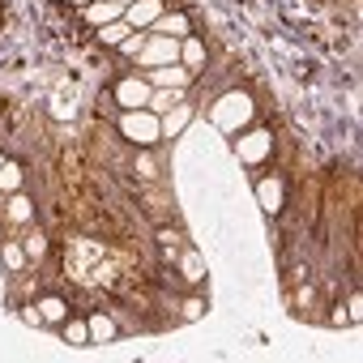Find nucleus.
<instances>
[{
  "mask_svg": "<svg viewBox=\"0 0 363 363\" xmlns=\"http://www.w3.org/2000/svg\"><path fill=\"white\" fill-rule=\"evenodd\" d=\"M73 5H82V9H86V5H94V0H73Z\"/></svg>",
  "mask_w": 363,
  "mask_h": 363,
  "instance_id": "obj_28",
  "label": "nucleus"
},
{
  "mask_svg": "<svg viewBox=\"0 0 363 363\" xmlns=\"http://www.w3.org/2000/svg\"><path fill=\"white\" fill-rule=\"evenodd\" d=\"M22 261H26V248H18V244H5V265H9V269H22Z\"/></svg>",
  "mask_w": 363,
  "mask_h": 363,
  "instance_id": "obj_22",
  "label": "nucleus"
},
{
  "mask_svg": "<svg viewBox=\"0 0 363 363\" xmlns=\"http://www.w3.org/2000/svg\"><path fill=\"white\" fill-rule=\"evenodd\" d=\"M22 316H26V325H43V316H39V308H26Z\"/></svg>",
  "mask_w": 363,
  "mask_h": 363,
  "instance_id": "obj_27",
  "label": "nucleus"
},
{
  "mask_svg": "<svg viewBox=\"0 0 363 363\" xmlns=\"http://www.w3.org/2000/svg\"><path fill=\"white\" fill-rule=\"evenodd\" d=\"M201 312H206V303H201V299H193V303H189V308H184V316H189V320H197V316H201Z\"/></svg>",
  "mask_w": 363,
  "mask_h": 363,
  "instance_id": "obj_26",
  "label": "nucleus"
},
{
  "mask_svg": "<svg viewBox=\"0 0 363 363\" xmlns=\"http://www.w3.org/2000/svg\"><path fill=\"white\" fill-rule=\"evenodd\" d=\"M145 39H150V35H145V30H133V35H128V39H124V43H120V52H124V56H133V60H137V56H141V48H145Z\"/></svg>",
  "mask_w": 363,
  "mask_h": 363,
  "instance_id": "obj_19",
  "label": "nucleus"
},
{
  "mask_svg": "<svg viewBox=\"0 0 363 363\" xmlns=\"http://www.w3.org/2000/svg\"><path fill=\"white\" fill-rule=\"evenodd\" d=\"M179 56H184V65H189V69H201V60H206L201 39H179Z\"/></svg>",
  "mask_w": 363,
  "mask_h": 363,
  "instance_id": "obj_15",
  "label": "nucleus"
},
{
  "mask_svg": "<svg viewBox=\"0 0 363 363\" xmlns=\"http://www.w3.org/2000/svg\"><path fill=\"white\" fill-rule=\"evenodd\" d=\"M52 111H56L60 120H69V116H73V99H69V86H65V90L52 99Z\"/></svg>",
  "mask_w": 363,
  "mask_h": 363,
  "instance_id": "obj_20",
  "label": "nucleus"
},
{
  "mask_svg": "<svg viewBox=\"0 0 363 363\" xmlns=\"http://www.w3.org/2000/svg\"><path fill=\"white\" fill-rule=\"evenodd\" d=\"M82 18L90 26H107V22H120L124 18V5H116V0H94V5L82 9Z\"/></svg>",
  "mask_w": 363,
  "mask_h": 363,
  "instance_id": "obj_7",
  "label": "nucleus"
},
{
  "mask_svg": "<svg viewBox=\"0 0 363 363\" xmlns=\"http://www.w3.org/2000/svg\"><path fill=\"white\" fill-rule=\"evenodd\" d=\"M86 325H90V342H111V337H116V325H111L107 312H94Z\"/></svg>",
  "mask_w": 363,
  "mask_h": 363,
  "instance_id": "obj_13",
  "label": "nucleus"
},
{
  "mask_svg": "<svg viewBox=\"0 0 363 363\" xmlns=\"http://www.w3.org/2000/svg\"><path fill=\"white\" fill-rule=\"evenodd\" d=\"M9 218H13V223H26V218H30V201H26V197H13V201H9Z\"/></svg>",
  "mask_w": 363,
  "mask_h": 363,
  "instance_id": "obj_21",
  "label": "nucleus"
},
{
  "mask_svg": "<svg viewBox=\"0 0 363 363\" xmlns=\"http://www.w3.org/2000/svg\"><path fill=\"white\" fill-rule=\"evenodd\" d=\"M252 116V99L248 94H227L223 103H218V111H214V120L223 124V128H235L240 120H248Z\"/></svg>",
  "mask_w": 363,
  "mask_h": 363,
  "instance_id": "obj_3",
  "label": "nucleus"
},
{
  "mask_svg": "<svg viewBox=\"0 0 363 363\" xmlns=\"http://www.w3.org/2000/svg\"><path fill=\"white\" fill-rule=\"evenodd\" d=\"M120 133L128 137V141H137V145H154L158 137H162V128H158V116L154 111H124L120 116Z\"/></svg>",
  "mask_w": 363,
  "mask_h": 363,
  "instance_id": "obj_1",
  "label": "nucleus"
},
{
  "mask_svg": "<svg viewBox=\"0 0 363 363\" xmlns=\"http://www.w3.org/2000/svg\"><path fill=\"white\" fill-rule=\"evenodd\" d=\"M137 60H141L145 69H158V65H175V60H179V39H171V35H150Z\"/></svg>",
  "mask_w": 363,
  "mask_h": 363,
  "instance_id": "obj_2",
  "label": "nucleus"
},
{
  "mask_svg": "<svg viewBox=\"0 0 363 363\" xmlns=\"http://www.w3.org/2000/svg\"><path fill=\"white\" fill-rule=\"evenodd\" d=\"M43 252H48V240H43V235L35 231V235L26 240V257H43Z\"/></svg>",
  "mask_w": 363,
  "mask_h": 363,
  "instance_id": "obj_23",
  "label": "nucleus"
},
{
  "mask_svg": "<svg viewBox=\"0 0 363 363\" xmlns=\"http://www.w3.org/2000/svg\"><path fill=\"white\" fill-rule=\"evenodd\" d=\"M235 154H240L244 162H261V158L269 154V133H248V137L235 145Z\"/></svg>",
  "mask_w": 363,
  "mask_h": 363,
  "instance_id": "obj_8",
  "label": "nucleus"
},
{
  "mask_svg": "<svg viewBox=\"0 0 363 363\" xmlns=\"http://www.w3.org/2000/svg\"><path fill=\"white\" fill-rule=\"evenodd\" d=\"M39 316H43V325H60L69 316V308H65V299L48 295V299H39Z\"/></svg>",
  "mask_w": 363,
  "mask_h": 363,
  "instance_id": "obj_12",
  "label": "nucleus"
},
{
  "mask_svg": "<svg viewBox=\"0 0 363 363\" xmlns=\"http://www.w3.org/2000/svg\"><path fill=\"white\" fill-rule=\"evenodd\" d=\"M116 5H133V0H116Z\"/></svg>",
  "mask_w": 363,
  "mask_h": 363,
  "instance_id": "obj_29",
  "label": "nucleus"
},
{
  "mask_svg": "<svg viewBox=\"0 0 363 363\" xmlns=\"http://www.w3.org/2000/svg\"><path fill=\"white\" fill-rule=\"evenodd\" d=\"M60 333L69 346H90V325L86 320H60Z\"/></svg>",
  "mask_w": 363,
  "mask_h": 363,
  "instance_id": "obj_14",
  "label": "nucleus"
},
{
  "mask_svg": "<svg viewBox=\"0 0 363 363\" xmlns=\"http://www.w3.org/2000/svg\"><path fill=\"white\" fill-rule=\"evenodd\" d=\"M201 269H206V265H201V257H197V252H189V257H184V274H189V278H201Z\"/></svg>",
  "mask_w": 363,
  "mask_h": 363,
  "instance_id": "obj_24",
  "label": "nucleus"
},
{
  "mask_svg": "<svg viewBox=\"0 0 363 363\" xmlns=\"http://www.w3.org/2000/svg\"><path fill=\"white\" fill-rule=\"evenodd\" d=\"M150 94H154V86H150L145 77H128V82H120V86H116V99H120L128 111L145 107V103H150Z\"/></svg>",
  "mask_w": 363,
  "mask_h": 363,
  "instance_id": "obj_5",
  "label": "nucleus"
},
{
  "mask_svg": "<svg viewBox=\"0 0 363 363\" xmlns=\"http://www.w3.org/2000/svg\"><path fill=\"white\" fill-rule=\"evenodd\" d=\"M150 86H158V90H184L189 82H193V69H179V65H158V69H150V77H145Z\"/></svg>",
  "mask_w": 363,
  "mask_h": 363,
  "instance_id": "obj_4",
  "label": "nucleus"
},
{
  "mask_svg": "<svg viewBox=\"0 0 363 363\" xmlns=\"http://www.w3.org/2000/svg\"><path fill=\"white\" fill-rule=\"evenodd\" d=\"M22 184V167L18 162H0V193H18Z\"/></svg>",
  "mask_w": 363,
  "mask_h": 363,
  "instance_id": "obj_17",
  "label": "nucleus"
},
{
  "mask_svg": "<svg viewBox=\"0 0 363 363\" xmlns=\"http://www.w3.org/2000/svg\"><path fill=\"white\" fill-rule=\"evenodd\" d=\"M162 13V5L158 0H133V5H124V22L133 26V30H145V26H154V18Z\"/></svg>",
  "mask_w": 363,
  "mask_h": 363,
  "instance_id": "obj_6",
  "label": "nucleus"
},
{
  "mask_svg": "<svg viewBox=\"0 0 363 363\" xmlns=\"http://www.w3.org/2000/svg\"><path fill=\"white\" fill-rule=\"evenodd\" d=\"M189 107H171L162 120H158V128H162V137H175V133H184V124H189Z\"/></svg>",
  "mask_w": 363,
  "mask_h": 363,
  "instance_id": "obj_10",
  "label": "nucleus"
},
{
  "mask_svg": "<svg viewBox=\"0 0 363 363\" xmlns=\"http://www.w3.org/2000/svg\"><path fill=\"white\" fill-rule=\"evenodd\" d=\"M257 193H261V206H265L269 214H278V206H282V184H278V179H265Z\"/></svg>",
  "mask_w": 363,
  "mask_h": 363,
  "instance_id": "obj_16",
  "label": "nucleus"
},
{
  "mask_svg": "<svg viewBox=\"0 0 363 363\" xmlns=\"http://www.w3.org/2000/svg\"><path fill=\"white\" fill-rule=\"evenodd\" d=\"M128 35H133V26H128L124 18H120V22H107V26H99V39H103L107 48H120Z\"/></svg>",
  "mask_w": 363,
  "mask_h": 363,
  "instance_id": "obj_11",
  "label": "nucleus"
},
{
  "mask_svg": "<svg viewBox=\"0 0 363 363\" xmlns=\"http://www.w3.org/2000/svg\"><path fill=\"white\" fill-rule=\"evenodd\" d=\"M175 99H179V90H158V94H150V103H145V107L158 116V111H171V107H175Z\"/></svg>",
  "mask_w": 363,
  "mask_h": 363,
  "instance_id": "obj_18",
  "label": "nucleus"
},
{
  "mask_svg": "<svg viewBox=\"0 0 363 363\" xmlns=\"http://www.w3.org/2000/svg\"><path fill=\"white\" fill-rule=\"evenodd\" d=\"M137 171H141V175L150 179V175H154L158 167H154V158H150V154H137Z\"/></svg>",
  "mask_w": 363,
  "mask_h": 363,
  "instance_id": "obj_25",
  "label": "nucleus"
},
{
  "mask_svg": "<svg viewBox=\"0 0 363 363\" xmlns=\"http://www.w3.org/2000/svg\"><path fill=\"white\" fill-rule=\"evenodd\" d=\"M154 35H189V18L184 13H158L154 18Z\"/></svg>",
  "mask_w": 363,
  "mask_h": 363,
  "instance_id": "obj_9",
  "label": "nucleus"
}]
</instances>
